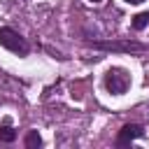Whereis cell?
Instances as JSON below:
<instances>
[{"label": "cell", "instance_id": "obj_1", "mask_svg": "<svg viewBox=\"0 0 149 149\" xmlns=\"http://www.w3.org/2000/svg\"><path fill=\"white\" fill-rule=\"evenodd\" d=\"M130 86V74L123 70V68H109L105 72V88L112 93V95H121L126 93Z\"/></svg>", "mask_w": 149, "mask_h": 149}, {"label": "cell", "instance_id": "obj_2", "mask_svg": "<svg viewBox=\"0 0 149 149\" xmlns=\"http://www.w3.org/2000/svg\"><path fill=\"white\" fill-rule=\"evenodd\" d=\"M0 47L14 51V54H19V56H26V54H28V42H26L16 30H12V28H7V26H0Z\"/></svg>", "mask_w": 149, "mask_h": 149}, {"label": "cell", "instance_id": "obj_3", "mask_svg": "<svg viewBox=\"0 0 149 149\" xmlns=\"http://www.w3.org/2000/svg\"><path fill=\"white\" fill-rule=\"evenodd\" d=\"M142 135H144L142 126H137V123H128V126H123V128L119 130L116 144H119V147H126V144H130L133 140H137V137H142Z\"/></svg>", "mask_w": 149, "mask_h": 149}, {"label": "cell", "instance_id": "obj_4", "mask_svg": "<svg viewBox=\"0 0 149 149\" xmlns=\"http://www.w3.org/2000/svg\"><path fill=\"white\" fill-rule=\"evenodd\" d=\"M93 47H98V49H107V51H142V49H144V44H137V42H123V44L95 42Z\"/></svg>", "mask_w": 149, "mask_h": 149}, {"label": "cell", "instance_id": "obj_5", "mask_svg": "<svg viewBox=\"0 0 149 149\" xmlns=\"http://www.w3.org/2000/svg\"><path fill=\"white\" fill-rule=\"evenodd\" d=\"M147 26H149V12H140V14L133 16V28L135 30H142Z\"/></svg>", "mask_w": 149, "mask_h": 149}, {"label": "cell", "instance_id": "obj_6", "mask_svg": "<svg viewBox=\"0 0 149 149\" xmlns=\"http://www.w3.org/2000/svg\"><path fill=\"white\" fill-rule=\"evenodd\" d=\"M14 140H16V130L9 123L0 126V142H14Z\"/></svg>", "mask_w": 149, "mask_h": 149}, {"label": "cell", "instance_id": "obj_7", "mask_svg": "<svg viewBox=\"0 0 149 149\" xmlns=\"http://www.w3.org/2000/svg\"><path fill=\"white\" fill-rule=\"evenodd\" d=\"M40 144H42L40 133H37V130H30V133L26 135V149H37Z\"/></svg>", "mask_w": 149, "mask_h": 149}, {"label": "cell", "instance_id": "obj_8", "mask_svg": "<svg viewBox=\"0 0 149 149\" xmlns=\"http://www.w3.org/2000/svg\"><path fill=\"white\" fill-rule=\"evenodd\" d=\"M128 5H140V2H144V0H126Z\"/></svg>", "mask_w": 149, "mask_h": 149}, {"label": "cell", "instance_id": "obj_9", "mask_svg": "<svg viewBox=\"0 0 149 149\" xmlns=\"http://www.w3.org/2000/svg\"><path fill=\"white\" fill-rule=\"evenodd\" d=\"M91 2H100V0H91Z\"/></svg>", "mask_w": 149, "mask_h": 149}]
</instances>
